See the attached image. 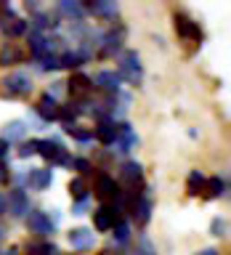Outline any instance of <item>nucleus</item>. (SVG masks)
<instances>
[{
	"label": "nucleus",
	"mask_w": 231,
	"mask_h": 255,
	"mask_svg": "<svg viewBox=\"0 0 231 255\" xmlns=\"http://www.w3.org/2000/svg\"><path fill=\"white\" fill-rule=\"evenodd\" d=\"M27 255H59V247L53 242H27Z\"/></svg>",
	"instance_id": "nucleus-27"
},
{
	"label": "nucleus",
	"mask_w": 231,
	"mask_h": 255,
	"mask_svg": "<svg viewBox=\"0 0 231 255\" xmlns=\"http://www.w3.org/2000/svg\"><path fill=\"white\" fill-rule=\"evenodd\" d=\"M202 186H205V175L199 170H191L189 178H186V194L189 197H199L202 194Z\"/></svg>",
	"instance_id": "nucleus-26"
},
{
	"label": "nucleus",
	"mask_w": 231,
	"mask_h": 255,
	"mask_svg": "<svg viewBox=\"0 0 231 255\" xmlns=\"http://www.w3.org/2000/svg\"><path fill=\"white\" fill-rule=\"evenodd\" d=\"M37 154L43 159H48L51 165H72V157H69L67 146H64L61 141H56V138L37 141Z\"/></svg>",
	"instance_id": "nucleus-2"
},
{
	"label": "nucleus",
	"mask_w": 231,
	"mask_h": 255,
	"mask_svg": "<svg viewBox=\"0 0 231 255\" xmlns=\"http://www.w3.org/2000/svg\"><path fill=\"white\" fill-rule=\"evenodd\" d=\"M83 11H91L93 16L109 21V19H115V16H117V3H115V0H93V3L83 5Z\"/></svg>",
	"instance_id": "nucleus-14"
},
{
	"label": "nucleus",
	"mask_w": 231,
	"mask_h": 255,
	"mask_svg": "<svg viewBox=\"0 0 231 255\" xmlns=\"http://www.w3.org/2000/svg\"><path fill=\"white\" fill-rule=\"evenodd\" d=\"M32 154H37V141H24L21 146H19V157H32Z\"/></svg>",
	"instance_id": "nucleus-32"
},
{
	"label": "nucleus",
	"mask_w": 231,
	"mask_h": 255,
	"mask_svg": "<svg viewBox=\"0 0 231 255\" xmlns=\"http://www.w3.org/2000/svg\"><path fill=\"white\" fill-rule=\"evenodd\" d=\"M5 213V194H0V215Z\"/></svg>",
	"instance_id": "nucleus-41"
},
{
	"label": "nucleus",
	"mask_w": 231,
	"mask_h": 255,
	"mask_svg": "<svg viewBox=\"0 0 231 255\" xmlns=\"http://www.w3.org/2000/svg\"><path fill=\"white\" fill-rule=\"evenodd\" d=\"M24 135H27V125L21 123V120H11L5 128H3V141H21Z\"/></svg>",
	"instance_id": "nucleus-24"
},
{
	"label": "nucleus",
	"mask_w": 231,
	"mask_h": 255,
	"mask_svg": "<svg viewBox=\"0 0 231 255\" xmlns=\"http://www.w3.org/2000/svg\"><path fill=\"white\" fill-rule=\"evenodd\" d=\"M210 231H213V237H226L229 223L223 221V218H215V221H213V226H210Z\"/></svg>",
	"instance_id": "nucleus-33"
},
{
	"label": "nucleus",
	"mask_w": 231,
	"mask_h": 255,
	"mask_svg": "<svg viewBox=\"0 0 231 255\" xmlns=\"http://www.w3.org/2000/svg\"><path fill=\"white\" fill-rule=\"evenodd\" d=\"M27 229H29V234L48 237V234H53V221L43 210H29L27 213Z\"/></svg>",
	"instance_id": "nucleus-8"
},
{
	"label": "nucleus",
	"mask_w": 231,
	"mask_h": 255,
	"mask_svg": "<svg viewBox=\"0 0 231 255\" xmlns=\"http://www.w3.org/2000/svg\"><path fill=\"white\" fill-rule=\"evenodd\" d=\"M59 11L67 16V19L77 21V24L85 19V11H83V5H80V3H69V0H61V3H59Z\"/></svg>",
	"instance_id": "nucleus-25"
},
{
	"label": "nucleus",
	"mask_w": 231,
	"mask_h": 255,
	"mask_svg": "<svg viewBox=\"0 0 231 255\" xmlns=\"http://www.w3.org/2000/svg\"><path fill=\"white\" fill-rule=\"evenodd\" d=\"M69 96L72 99H77V101H83L88 99V96L93 93V83H91V77L83 75V72H75V75L69 77Z\"/></svg>",
	"instance_id": "nucleus-10"
},
{
	"label": "nucleus",
	"mask_w": 231,
	"mask_h": 255,
	"mask_svg": "<svg viewBox=\"0 0 231 255\" xmlns=\"http://www.w3.org/2000/svg\"><path fill=\"white\" fill-rule=\"evenodd\" d=\"M112 231H115V242H117V245H125L127 239H130V226H127L125 221H119Z\"/></svg>",
	"instance_id": "nucleus-30"
},
{
	"label": "nucleus",
	"mask_w": 231,
	"mask_h": 255,
	"mask_svg": "<svg viewBox=\"0 0 231 255\" xmlns=\"http://www.w3.org/2000/svg\"><path fill=\"white\" fill-rule=\"evenodd\" d=\"M69 245L75 247V250H91V247L96 245V234H93V229H85V226H77V229H72L69 234Z\"/></svg>",
	"instance_id": "nucleus-12"
},
{
	"label": "nucleus",
	"mask_w": 231,
	"mask_h": 255,
	"mask_svg": "<svg viewBox=\"0 0 231 255\" xmlns=\"http://www.w3.org/2000/svg\"><path fill=\"white\" fill-rule=\"evenodd\" d=\"M125 35H127V29L122 27V24H115L99 43L101 45V51H99L101 59H112L115 53H119V48H122V43H125Z\"/></svg>",
	"instance_id": "nucleus-5"
},
{
	"label": "nucleus",
	"mask_w": 231,
	"mask_h": 255,
	"mask_svg": "<svg viewBox=\"0 0 231 255\" xmlns=\"http://www.w3.org/2000/svg\"><path fill=\"white\" fill-rule=\"evenodd\" d=\"M24 61V51L16 43H5L0 48V67H13V64Z\"/></svg>",
	"instance_id": "nucleus-19"
},
{
	"label": "nucleus",
	"mask_w": 231,
	"mask_h": 255,
	"mask_svg": "<svg viewBox=\"0 0 231 255\" xmlns=\"http://www.w3.org/2000/svg\"><path fill=\"white\" fill-rule=\"evenodd\" d=\"M119 215H122V207L119 205H101L99 210H93V226L96 231H109L119 223Z\"/></svg>",
	"instance_id": "nucleus-6"
},
{
	"label": "nucleus",
	"mask_w": 231,
	"mask_h": 255,
	"mask_svg": "<svg viewBox=\"0 0 231 255\" xmlns=\"http://www.w3.org/2000/svg\"><path fill=\"white\" fill-rule=\"evenodd\" d=\"M0 255H19V250H16V247H8V250H0Z\"/></svg>",
	"instance_id": "nucleus-39"
},
{
	"label": "nucleus",
	"mask_w": 231,
	"mask_h": 255,
	"mask_svg": "<svg viewBox=\"0 0 231 255\" xmlns=\"http://www.w3.org/2000/svg\"><path fill=\"white\" fill-rule=\"evenodd\" d=\"M130 213H133V218L138 226H146L149 218H151V202L146 197H138V199H133L130 202Z\"/></svg>",
	"instance_id": "nucleus-18"
},
{
	"label": "nucleus",
	"mask_w": 231,
	"mask_h": 255,
	"mask_svg": "<svg viewBox=\"0 0 231 255\" xmlns=\"http://www.w3.org/2000/svg\"><path fill=\"white\" fill-rule=\"evenodd\" d=\"M59 255H61V253H59Z\"/></svg>",
	"instance_id": "nucleus-42"
},
{
	"label": "nucleus",
	"mask_w": 231,
	"mask_h": 255,
	"mask_svg": "<svg viewBox=\"0 0 231 255\" xmlns=\"http://www.w3.org/2000/svg\"><path fill=\"white\" fill-rule=\"evenodd\" d=\"M72 167H77V170H80V178H83L85 173H91V162H88V159H83V157L72 159Z\"/></svg>",
	"instance_id": "nucleus-35"
},
{
	"label": "nucleus",
	"mask_w": 231,
	"mask_h": 255,
	"mask_svg": "<svg viewBox=\"0 0 231 255\" xmlns=\"http://www.w3.org/2000/svg\"><path fill=\"white\" fill-rule=\"evenodd\" d=\"M85 59H83V53L80 51H64V53H59V67H67V69H75V67H80Z\"/></svg>",
	"instance_id": "nucleus-29"
},
{
	"label": "nucleus",
	"mask_w": 231,
	"mask_h": 255,
	"mask_svg": "<svg viewBox=\"0 0 231 255\" xmlns=\"http://www.w3.org/2000/svg\"><path fill=\"white\" fill-rule=\"evenodd\" d=\"M64 130H67L69 135H75L77 141H88V138H93V130H83V128H80L77 123H75V125H67Z\"/></svg>",
	"instance_id": "nucleus-31"
},
{
	"label": "nucleus",
	"mask_w": 231,
	"mask_h": 255,
	"mask_svg": "<svg viewBox=\"0 0 231 255\" xmlns=\"http://www.w3.org/2000/svg\"><path fill=\"white\" fill-rule=\"evenodd\" d=\"M35 112L45 120V123H51V120H59V101H56L51 93H43V96L37 99Z\"/></svg>",
	"instance_id": "nucleus-15"
},
{
	"label": "nucleus",
	"mask_w": 231,
	"mask_h": 255,
	"mask_svg": "<svg viewBox=\"0 0 231 255\" xmlns=\"http://www.w3.org/2000/svg\"><path fill=\"white\" fill-rule=\"evenodd\" d=\"M173 24H175V32H178V37L181 40H186V43H202V37H205V32H202V27L191 19V16H186V13H175L173 16Z\"/></svg>",
	"instance_id": "nucleus-4"
},
{
	"label": "nucleus",
	"mask_w": 231,
	"mask_h": 255,
	"mask_svg": "<svg viewBox=\"0 0 231 255\" xmlns=\"http://www.w3.org/2000/svg\"><path fill=\"white\" fill-rule=\"evenodd\" d=\"M0 29L5 32L8 37H19V35H24V32H27V21H21L19 16H5L3 21H0Z\"/></svg>",
	"instance_id": "nucleus-21"
},
{
	"label": "nucleus",
	"mask_w": 231,
	"mask_h": 255,
	"mask_svg": "<svg viewBox=\"0 0 231 255\" xmlns=\"http://www.w3.org/2000/svg\"><path fill=\"white\" fill-rule=\"evenodd\" d=\"M117 130H119V125L115 123V120L101 117V120H99V125L93 128V135L104 143V146H112V143L117 141Z\"/></svg>",
	"instance_id": "nucleus-11"
},
{
	"label": "nucleus",
	"mask_w": 231,
	"mask_h": 255,
	"mask_svg": "<svg viewBox=\"0 0 231 255\" xmlns=\"http://www.w3.org/2000/svg\"><path fill=\"white\" fill-rule=\"evenodd\" d=\"M40 61H43V69L45 72L48 69H59V53H45Z\"/></svg>",
	"instance_id": "nucleus-34"
},
{
	"label": "nucleus",
	"mask_w": 231,
	"mask_h": 255,
	"mask_svg": "<svg viewBox=\"0 0 231 255\" xmlns=\"http://www.w3.org/2000/svg\"><path fill=\"white\" fill-rule=\"evenodd\" d=\"M135 255H157V253H154V247H151L149 239H141L138 247H135Z\"/></svg>",
	"instance_id": "nucleus-36"
},
{
	"label": "nucleus",
	"mask_w": 231,
	"mask_h": 255,
	"mask_svg": "<svg viewBox=\"0 0 231 255\" xmlns=\"http://www.w3.org/2000/svg\"><path fill=\"white\" fill-rule=\"evenodd\" d=\"M135 143H138V138H135V133L130 130V125H119V130H117V141L112 143V146H117V151H130Z\"/></svg>",
	"instance_id": "nucleus-20"
},
{
	"label": "nucleus",
	"mask_w": 231,
	"mask_h": 255,
	"mask_svg": "<svg viewBox=\"0 0 231 255\" xmlns=\"http://www.w3.org/2000/svg\"><path fill=\"white\" fill-rule=\"evenodd\" d=\"M119 80H127L130 85H138L143 77V67H141V56L135 51H125L119 53Z\"/></svg>",
	"instance_id": "nucleus-3"
},
{
	"label": "nucleus",
	"mask_w": 231,
	"mask_h": 255,
	"mask_svg": "<svg viewBox=\"0 0 231 255\" xmlns=\"http://www.w3.org/2000/svg\"><path fill=\"white\" fill-rule=\"evenodd\" d=\"M8 181H11V167L0 162V183H8Z\"/></svg>",
	"instance_id": "nucleus-37"
},
{
	"label": "nucleus",
	"mask_w": 231,
	"mask_h": 255,
	"mask_svg": "<svg viewBox=\"0 0 231 255\" xmlns=\"http://www.w3.org/2000/svg\"><path fill=\"white\" fill-rule=\"evenodd\" d=\"M69 197L72 199H77V202H85L88 199V183H85V178H72L69 181Z\"/></svg>",
	"instance_id": "nucleus-28"
},
{
	"label": "nucleus",
	"mask_w": 231,
	"mask_h": 255,
	"mask_svg": "<svg viewBox=\"0 0 231 255\" xmlns=\"http://www.w3.org/2000/svg\"><path fill=\"white\" fill-rule=\"evenodd\" d=\"M5 213H11V218H27L29 213V197L24 194V189H11L5 197Z\"/></svg>",
	"instance_id": "nucleus-7"
},
{
	"label": "nucleus",
	"mask_w": 231,
	"mask_h": 255,
	"mask_svg": "<svg viewBox=\"0 0 231 255\" xmlns=\"http://www.w3.org/2000/svg\"><path fill=\"white\" fill-rule=\"evenodd\" d=\"M27 183H29V189H35V191H45L53 183V173L48 170V167H35V170L27 173Z\"/></svg>",
	"instance_id": "nucleus-16"
},
{
	"label": "nucleus",
	"mask_w": 231,
	"mask_h": 255,
	"mask_svg": "<svg viewBox=\"0 0 231 255\" xmlns=\"http://www.w3.org/2000/svg\"><path fill=\"white\" fill-rule=\"evenodd\" d=\"M8 149H11V143H8V141H3V138H0V162H3V159L8 157Z\"/></svg>",
	"instance_id": "nucleus-38"
},
{
	"label": "nucleus",
	"mask_w": 231,
	"mask_h": 255,
	"mask_svg": "<svg viewBox=\"0 0 231 255\" xmlns=\"http://www.w3.org/2000/svg\"><path fill=\"white\" fill-rule=\"evenodd\" d=\"M96 197H99L101 202L117 199L119 197V186L115 183V178H109V175H99V181H96Z\"/></svg>",
	"instance_id": "nucleus-17"
},
{
	"label": "nucleus",
	"mask_w": 231,
	"mask_h": 255,
	"mask_svg": "<svg viewBox=\"0 0 231 255\" xmlns=\"http://www.w3.org/2000/svg\"><path fill=\"white\" fill-rule=\"evenodd\" d=\"M0 93H3L5 99H21V96H29L32 93L29 75H24V72H11V75L0 83Z\"/></svg>",
	"instance_id": "nucleus-1"
},
{
	"label": "nucleus",
	"mask_w": 231,
	"mask_h": 255,
	"mask_svg": "<svg viewBox=\"0 0 231 255\" xmlns=\"http://www.w3.org/2000/svg\"><path fill=\"white\" fill-rule=\"evenodd\" d=\"M27 43H29V53L35 56V59H43V56L48 53V37L43 35V32H29Z\"/></svg>",
	"instance_id": "nucleus-23"
},
{
	"label": "nucleus",
	"mask_w": 231,
	"mask_h": 255,
	"mask_svg": "<svg viewBox=\"0 0 231 255\" xmlns=\"http://www.w3.org/2000/svg\"><path fill=\"white\" fill-rule=\"evenodd\" d=\"M197 255H221L218 250H213V247H207V250H202V253H197Z\"/></svg>",
	"instance_id": "nucleus-40"
},
{
	"label": "nucleus",
	"mask_w": 231,
	"mask_h": 255,
	"mask_svg": "<svg viewBox=\"0 0 231 255\" xmlns=\"http://www.w3.org/2000/svg\"><path fill=\"white\" fill-rule=\"evenodd\" d=\"M91 83H93V88H99V91L109 93V96L112 93L117 96V91H119V75H117V72H107V69H104V72H99V75L91 80Z\"/></svg>",
	"instance_id": "nucleus-13"
},
{
	"label": "nucleus",
	"mask_w": 231,
	"mask_h": 255,
	"mask_svg": "<svg viewBox=\"0 0 231 255\" xmlns=\"http://www.w3.org/2000/svg\"><path fill=\"white\" fill-rule=\"evenodd\" d=\"M223 191H226V181H223L221 175L205 178V186H202V197H205V199H218Z\"/></svg>",
	"instance_id": "nucleus-22"
},
{
	"label": "nucleus",
	"mask_w": 231,
	"mask_h": 255,
	"mask_svg": "<svg viewBox=\"0 0 231 255\" xmlns=\"http://www.w3.org/2000/svg\"><path fill=\"white\" fill-rule=\"evenodd\" d=\"M119 183H122L127 191H135V186L143 183V167L138 162H125L122 170H119Z\"/></svg>",
	"instance_id": "nucleus-9"
}]
</instances>
